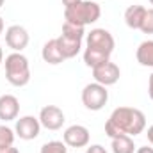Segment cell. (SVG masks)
I'll list each match as a JSON object with an SVG mask.
<instances>
[{
	"label": "cell",
	"instance_id": "obj_4",
	"mask_svg": "<svg viewBox=\"0 0 153 153\" xmlns=\"http://www.w3.org/2000/svg\"><path fill=\"white\" fill-rule=\"evenodd\" d=\"M100 16H102V7L94 0H82L80 4H76L73 7L64 9V20L73 25L84 27V29L98 22Z\"/></svg>",
	"mask_w": 153,
	"mask_h": 153
},
{
	"label": "cell",
	"instance_id": "obj_16",
	"mask_svg": "<svg viewBox=\"0 0 153 153\" xmlns=\"http://www.w3.org/2000/svg\"><path fill=\"white\" fill-rule=\"evenodd\" d=\"M112 153H135V144L130 135H117L112 137Z\"/></svg>",
	"mask_w": 153,
	"mask_h": 153
},
{
	"label": "cell",
	"instance_id": "obj_29",
	"mask_svg": "<svg viewBox=\"0 0 153 153\" xmlns=\"http://www.w3.org/2000/svg\"><path fill=\"white\" fill-rule=\"evenodd\" d=\"M4 4H5V0H0V9L4 7Z\"/></svg>",
	"mask_w": 153,
	"mask_h": 153
},
{
	"label": "cell",
	"instance_id": "obj_22",
	"mask_svg": "<svg viewBox=\"0 0 153 153\" xmlns=\"http://www.w3.org/2000/svg\"><path fill=\"white\" fill-rule=\"evenodd\" d=\"M82 0H62V5H64V9H70V7H73L76 4H80Z\"/></svg>",
	"mask_w": 153,
	"mask_h": 153
},
{
	"label": "cell",
	"instance_id": "obj_24",
	"mask_svg": "<svg viewBox=\"0 0 153 153\" xmlns=\"http://www.w3.org/2000/svg\"><path fill=\"white\" fill-rule=\"evenodd\" d=\"M135 153H153V148L152 146H141L135 150Z\"/></svg>",
	"mask_w": 153,
	"mask_h": 153
},
{
	"label": "cell",
	"instance_id": "obj_21",
	"mask_svg": "<svg viewBox=\"0 0 153 153\" xmlns=\"http://www.w3.org/2000/svg\"><path fill=\"white\" fill-rule=\"evenodd\" d=\"M85 153H107V150L102 144H91V146H87Z\"/></svg>",
	"mask_w": 153,
	"mask_h": 153
},
{
	"label": "cell",
	"instance_id": "obj_2",
	"mask_svg": "<svg viewBox=\"0 0 153 153\" xmlns=\"http://www.w3.org/2000/svg\"><path fill=\"white\" fill-rule=\"evenodd\" d=\"M114 38L105 29H93L85 34V50H84V62L91 70L105 61L111 59L114 52Z\"/></svg>",
	"mask_w": 153,
	"mask_h": 153
},
{
	"label": "cell",
	"instance_id": "obj_14",
	"mask_svg": "<svg viewBox=\"0 0 153 153\" xmlns=\"http://www.w3.org/2000/svg\"><path fill=\"white\" fill-rule=\"evenodd\" d=\"M57 43H59V48H61V53L64 55V59H73L78 55L80 48H82V41L80 39H73L68 38V36H59L57 38Z\"/></svg>",
	"mask_w": 153,
	"mask_h": 153
},
{
	"label": "cell",
	"instance_id": "obj_3",
	"mask_svg": "<svg viewBox=\"0 0 153 153\" xmlns=\"http://www.w3.org/2000/svg\"><path fill=\"white\" fill-rule=\"evenodd\" d=\"M5 78L14 87H23L30 82L29 59L22 52H13L5 57Z\"/></svg>",
	"mask_w": 153,
	"mask_h": 153
},
{
	"label": "cell",
	"instance_id": "obj_1",
	"mask_svg": "<svg viewBox=\"0 0 153 153\" xmlns=\"http://www.w3.org/2000/svg\"><path fill=\"white\" fill-rule=\"evenodd\" d=\"M146 128V116L143 111L134 107H117L112 111L105 123V134L112 139L117 135L135 137Z\"/></svg>",
	"mask_w": 153,
	"mask_h": 153
},
{
	"label": "cell",
	"instance_id": "obj_25",
	"mask_svg": "<svg viewBox=\"0 0 153 153\" xmlns=\"http://www.w3.org/2000/svg\"><path fill=\"white\" fill-rule=\"evenodd\" d=\"M0 153H20V152H18V148L11 146V148H5V150H0Z\"/></svg>",
	"mask_w": 153,
	"mask_h": 153
},
{
	"label": "cell",
	"instance_id": "obj_5",
	"mask_svg": "<svg viewBox=\"0 0 153 153\" xmlns=\"http://www.w3.org/2000/svg\"><path fill=\"white\" fill-rule=\"evenodd\" d=\"M109 102V91L105 85L93 82L82 89V103L87 111H102Z\"/></svg>",
	"mask_w": 153,
	"mask_h": 153
},
{
	"label": "cell",
	"instance_id": "obj_7",
	"mask_svg": "<svg viewBox=\"0 0 153 153\" xmlns=\"http://www.w3.org/2000/svg\"><path fill=\"white\" fill-rule=\"evenodd\" d=\"M38 119H39V123H41V126H45L46 130H52V132L62 128V125H64V121H66L64 112H62L57 105H45V107L39 111Z\"/></svg>",
	"mask_w": 153,
	"mask_h": 153
},
{
	"label": "cell",
	"instance_id": "obj_13",
	"mask_svg": "<svg viewBox=\"0 0 153 153\" xmlns=\"http://www.w3.org/2000/svg\"><path fill=\"white\" fill-rule=\"evenodd\" d=\"M144 14H146V7L143 5H130L126 11H125V23L134 29V30H139L141 25H143V20H144Z\"/></svg>",
	"mask_w": 153,
	"mask_h": 153
},
{
	"label": "cell",
	"instance_id": "obj_26",
	"mask_svg": "<svg viewBox=\"0 0 153 153\" xmlns=\"http://www.w3.org/2000/svg\"><path fill=\"white\" fill-rule=\"evenodd\" d=\"M146 135H148V141L152 143V146H153V125L148 128V132H146Z\"/></svg>",
	"mask_w": 153,
	"mask_h": 153
},
{
	"label": "cell",
	"instance_id": "obj_9",
	"mask_svg": "<svg viewBox=\"0 0 153 153\" xmlns=\"http://www.w3.org/2000/svg\"><path fill=\"white\" fill-rule=\"evenodd\" d=\"M89 130L84 125H71L64 130L62 134V141L66 146L70 148H84L89 144Z\"/></svg>",
	"mask_w": 153,
	"mask_h": 153
},
{
	"label": "cell",
	"instance_id": "obj_8",
	"mask_svg": "<svg viewBox=\"0 0 153 153\" xmlns=\"http://www.w3.org/2000/svg\"><path fill=\"white\" fill-rule=\"evenodd\" d=\"M41 130V123L38 117L34 116H23L20 119H16V126H14V134L23 139V141H32L39 135Z\"/></svg>",
	"mask_w": 153,
	"mask_h": 153
},
{
	"label": "cell",
	"instance_id": "obj_19",
	"mask_svg": "<svg viewBox=\"0 0 153 153\" xmlns=\"http://www.w3.org/2000/svg\"><path fill=\"white\" fill-rule=\"evenodd\" d=\"M39 153H68L64 141H48L41 146Z\"/></svg>",
	"mask_w": 153,
	"mask_h": 153
},
{
	"label": "cell",
	"instance_id": "obj_28",
	"mask_svg": "<svg viewBox=\"0 0 153 153\" xmlns=\"http://www.w3.org/2000/svg\"><path fill=\"white\" fill-rule=\"evenodd\" d=\"M4 32V20H2V16H0V34Z\"/></svg>",
	"mask_w": 153,
	"mask_h": 153
},
{
	"label": "cell",
	"instance_id": "obj_6",
	"mask_svg": "<svg viewBox=\"0 0 153 153\" xmlns=\"http://www.w3.org/2000/svg\"><path fill=\"white\" fill-rule=\"evenodd\" d=\"M93 76H94V82L109 87V85H114L116 82L119 80L121 71H119V66L111 62V61H105L98 66L93 68Z\"/></svg>",
	"mask_w": 153,
	"mask_h": 153
},
{
	"label": "cell",
	"instance_id": "obj_17",
	"mask_svg": "<svg viewBox=\"0 0 153 153\" xmlns=\"http://www.w3.org/2000/svg\"><path fill=\"white\" fill-rule=\"evenodd\" d=\"M14 130L5 126V125H0V150H5V148H11L13 143H14Z\"/></svg>",
	"mask_w": 153,
	"mask_h": 153
},
{
	"label": "cell",
	"instance_id": "obj_12",
	"mask_svg": "<svg viewBox=\"0 0 153 153\" xmlns=\"http://www.w3.org/2000/svg\"><path fill=\"white\" fill-rule=\"evenodd\" d=\"M41 57L45 62L55 66V64H61L64 62V55L61 53V48H59V43H57V38L55 39H50L43 45V50H41Z\"/></svg>",
	"mask_w": 153,
	"mask_h": 153
},
{
	"label": "cell",
	"instance_id": "obj_11",
	"mask_svg": "<svg viewBox=\"0 0 153 153\" xmlns=\"http://www.w3.org/2000/svg\"><path fill=\"white\" fill-rule=\"evenodd\" d=\"M20 114V102L14 94H2L0 96V119L2 121H14Z\"/></svg>",
	"mask_w": 153,
	"mask_h": 153
},
{
	"label": "cell",
	"instance_id": "obj_10",
	"mask_svg": "<svg viewBox=\"0 0 153 153\" xmlns=\"http://www.w3.org/2000/svg\"><path fill=\"white\" fill-rule=\"evenodd\" d=\"M29 32L25 27L22 25H11L5 30V45L13 50V52H22L23 48H27L29 45Z\"/></svg>",
	"mask_w": 153,
	"mask_h": 153
},
{
	"label": "cell",
	"instance_id": "obj_15",
	"mask_svg": "<svg viewBox=\"0 0 153 153\" xmlns=\"http://www.w3.org/2000/svg\"><path fill=\"white\" fill-rule=\"evenodd\" d=\"M135 59L141 66L144 68H153V39L143 41L137 50H135Z\"/></svg>",
	"mask_w": 153,
	"mask_h": 153
},
{
	"label": "cell",
	"instance_id": "obj_18",
	"mask_svg": "<svg viewBox=\"0 0 153 153\" xmlns=\"http://www.w3.org/2000/svg\"><path fill=\"white\" fill-rule=\"evenodd\" d=\"M62 36H68V38H73V39H84L85 36V30H84V27H78V25H73V23H70V22H64V25H62Z\"/></svg>",
	"mask_w": 153,
	"mask_h": 153
},
{
	"label": "cell",
	"instance_id": "obj_30",
	"mask_svg": "<svg viewBox=\"0 0 153 153\" xmlns=\"http://www.w3.org/2000/svg\"><path fill=\"white\" fill-rule=\"evenodd\" d=\"M150 4H152V5H153V0H150Z\"/></svg>",
	"mask_w": 153,
	"mask_h": 153
},
{
	"label": "cell",
	"instance_id": "obj_23",
	"mask_svg": "<svg viewBox=\"0 0 153 153\" xmlns=\"http://www.w3.org/2000/svg\"><path fill=\"white\" fill-rule=\"evenodd\" d=\"M148 96L153 100V73L150 75V78H148Z\"/></svg>",
	"mask_w": 153,
	"mask_h": 153
},
{
	"label": "cell",
	"instance_id": "obj_27",
	"mask_svg": "<svg viewBox=\"0 0 153 153\" xmlns=\"http://www.w3.org/2000/svg\"><path fill=\"white\" fill-rule=\"evenodd\" d=\"M4 62V50H2V46H0V64Z\"/></svg>",
	"mask_w": 153,
	"mask_h": 153
},
{
	"label": "cell",
	"instance_id": "obj_31",
	"mask_svg": "<svg viewBox=\"0 0 153 153\" xmlns=\"http://www.w3.org/2000/svg\"><path fill=\"white\" fill-rule=\"evenodd\" d=\"M94 2H96V0H94Z\"/></svg>",
	"mask_w": 153,
	"mask_h": 153
},
{
	"label": "cell",
	"instance_id": "obj_20",
	"mask_svg": "<svg viewBox=\"0 0 153 153\" xmlns=\"http://www.w3.org/2000/svg\"><path fill=\"white\" fill-rule=\"evenodd\" d=\"M139 30L144 32V34H153V7L152 9H146L144 20H143V25H141Z\"/></svg>",
	"mask_w": 153,
	"mask_h": 153
}]
</instances>
